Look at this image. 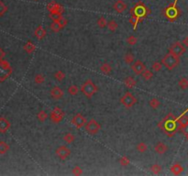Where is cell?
Listing matches in <instances>:
<instances>
[{"instance_id":"6da1fadb","label":"cell","mask_w":188,"mask_h":176,"mask_svg":"<svg viewBox=\"0 0 188 176\" xmlns=\"http://www.w3.org/2000/svg\"><path fill=\"white\" fill-rule=\"evenodd\" d=\"M162 62H163V65L169 71H172L174 70V68H176L178 66V64L180 63V57L174 54V53H168L163 58L162 60Z\"/></svg>"},{"instance_id":"7a4b0ae2","label":"cell","mask_w":188,"mask_h":176,"mask_svg":"<svg viewBox=\"0 0 188 176\" xmlns=\"http://www.w3.org/2000/svg\"><path fill=\"white\" fill-rule=\"evenodd\" d=\"M130 14L132 16H135V17H138L139 18H145L148 16V14H150V10L149 8L142 3V2H138L135 6L133 8H131L129 10Z\"/></svg>"},{"instance_id":"3957f363","label":"cell","mask_w":188,"mask_h":176,"mask_svg":"<svg viewBox=\"0 0 188 176\" xmlns=\"http://www.w3.org/2000/svg\"><path fill=\"white\" fill-rule=\"evenodd\" d=\"M97 91L98 87L90 79L86 80L81 86V92L88 98H91Z\"/></svg>"},{"instance_id":"277c9868","label":"cell","mask_w":188,"mask_h":176,"mask_svg":"<svg viewBox=\"0 0 188 176\" xmlns=\"http://www.w3.org/2000/svg\"><path fill=\"white\" fill-rule=\"evenodd\" d=\"M176 3L177 0H175L173 4H171L168 7H166L165 11H164V15L165 17L171 20V21H174L180 15V10L178 9V7L176 6Z\"/></svg>"},{"instance_id":"5b68a950","label":"cell","mask_w":188,"mask_h":176,"mask_svg":"<svg viewBox=\"0 0 188 176\" xmlns=\"http://www.w3.org/2000/svg\"><path fill=\"white\" fill-rule=\"evenodd\" d=\"M120 103L126 108H131L137 103V99L130 92H126L120 98Z\"/></svg>"},{"instance_id":"8992f818","label":"cell","mask_w":188,"mask_h":176,"mask_svg":"<svg viewBox=\"0 0 188 176\" xmlns=\"http://www.w3.org/2000/svg\"><path fill=\"white\" fill-rule=\"evenodd\" d=\"M85 131L90 135H96L99 132L101 126L96 119H90L84 126Z\"/></svg>"},{"instance_id":"52a82bcc","label":"cell","mask_w":188,"mask_h":176,"mask_svg":"<svg viewBox=\"0 0 188 176\" xmlns=\"http://www.w3.org/2000/svg\"><path fill=\"white\" fill-rule=\"evenodd\" d=\"M186 48L183 45L182 42H179V41L174 43L169 49V53H174V54H175V55H177L179 57L181 55H183L186 53Z\"/></svg>"},{"instance_id":"ba28073f","label":"cell","mask_w":188,"mask_h":176,"mask_svg":"<svg viewBox=\"0 0 188 176\" xmlns=\"http://www.w3.org/2000/svg\"><path fill=\"white\" fill-rule=\"evenodd\" d=\"M64 117V112L62 108H55L50 114V119L53 123H60Z\"/></svg>"},{"instance_id":"9c48e42d","label":"cell","mask_w":188,"mask_h":176,"mask_svg":"<svg viewBox=\"0 0 188 176\" xmlns=\"http://www.w3.org/2000/svg\"><path fill=\"white\" fill-rule=\"evenodd\" d=\"M56 155L60 158V160L62 161H65L70 155H71V150L65 146H60L59 148H57V150L55 151Z\"/></svg>"},{"instance_id":"30bf717a","label":"cell","mask_w":188,"mask_h":176,"mask_svg":"<svg viewBox=\"0 0 188 176\" xmlns=\"http://www.w3.org/2000/svg\"><path fill=\"white\" fill-rule=\"evenodd\" d=\"M71 122H72V124H73L77 128H81V127H83L85 126V124H86V119H85V117H84L82 114L78 113V114H76L74 117H72V119Z\"/></svg>"},{"instance_id":"8fae6325","label":"cell","mask_w":188,"mask_h":176,"mask_svg":"<svg viewBox=\"0 0 188 176\" xmlns=\"http://www.w3.org/2000/svg\"><path fill=\"white\" fill-rule=\"evenodd\" d=\"M47 9L50 12V14L52 13H58V14H63V7L58 3L52 1L47 5Z\"/></svg>"},{"instance_id":"7c38bea8","label":"cell","mask_w":188,"mask_h":176,"mask_svg":"<svg viewBox=\"0 0 188 176\" xmlns=\"http://www.w3.org/2000/svg\"><path fill=\"white\" fill-rule=\"evenodd\" d=\"M131 68H132L133 72H134L136 74H141V73L146 70L145 64H144L141 61H139V60L135 61L133 62Z\"/></svg>"},{"instance_id":"4fadbf2b","label":"cell","mask_w":188,"mask_h":176,"mask_svg":"<svg viewBox=\"0 0 188 176\" xmlns=\"http://www.w3.org/2000/svg\"><path fill=\"white\" fill-rule=\"evenodd\" d=\"M113 8L115 11H117L118 13H123L126 9L127 8V6L124 1L122 0H117L113 6Z\"/></svg>"},{"instance_id":"5bb4252c","label":"cell","mask_w":188,"mask_h":176,"mask_svg":"<svg viewBox=\"0 0 188 176\" xmlns=\"http://www.w3.org/2000/svg\"><path fill=\"white\" fill-rule=\"evenodd\" d=\"M51 96L55 99V100H59L62 99L63 96V91L58 86H54L52 90H51Z\"/></svg>"},{"instance_id":"9a60e30c","label":"cell","mask_w":188,"mask_h":176,"mask_svg":"<svg viewBox=\"0 0 188 176\" xmlns=\"http://www.w3.org/2000/svg\"><path fill=\"white\" fill-rule=\"evenodd\" d=\"M154 150H155V151H156L158 154L163 155V154H164V153L167 152V151H168V147H167V145L164 144L163 142L159 141V142H157V143L155 144V146H154Z\"/></svg>"},{"instance_id":"2e32d148","label":"cell","mask_w":188,"mask_h":176,"mask_svg":"<svg viewBox=\"0 0 188 176\" xmlns=\"http://www.w3.org/2000/svg\"><path fill=\"white\" fill-rule=\"evenodd\" d=\"M34 34H35V36L38 38V40H42V39L45 38L47 32H46L45 29H44L41 25H40V26L35 29V33H34Z\"/></svg>"},{"instance_id":"e0dca14e","label":"cell","mask_w":188,"mask_h":176,"mask_svg":"<svg viewBox=\"0 0 188 176\" xmlns=\"http://www.w3.org/2000/svg\"><path fill=\"white\" fill-rule=\"evenodd\" d=\"M170 171L174 175H179L184 172V167L179 164V163H174V165H172V167L170 168Z\"/></svg>"},{"instance_id":"ac0fdd59","label":"cell","mask_w":188,"mask_h":176,"mask_svg":"<svg viewBox=\"0 0 188 176\" xmlns=\"http://www.w3.org/2000/svg\"><path fill=\"white\" fill-rule=\"evenodd\" d=\"M124 84H125V85L127 88H133V87L136 86L137 82H136V80L133 77L127 76V77H126L125 80H124Z\"/></svg>"},{"instance_id":"d6986e66","label":"cell","mask_w":188,"mask_h":176,"mask_svg":"<svg viewBox=\"0 0 188 176\" xmlns=\"http://www.w3.org/2000/svg\"><path fill=\"white\" fill-rule=\"evenodd\" d=\"M100 71H101L103 73H105V74H109V73L112 72V67H111V65H110L109 63L105 62V63H103V64L101 65Z\"/></svg>"},{"instance_id":"ffe728a7","label":"cell","mask_w":188,"mask_h":176,"mask_svg":"<svg viewBox=\"0 0 188 176\" xmlns=\"http://www.w3.org/2000/svg\"><path fill=\"white\" fill-rule=\"evenodd\" d=\"M177 122H178L180 127L182 128L183 127H185V126L188 125V117L186 115H182L181 117L177 119Z\"/></svg>"},{"instance_id":"44dd1931","label":"cell","mask_w":188,"mask_h":176,"mask_svg":"<svg viewBox=\"0 0 188 176\" xmlns=\"http://www.w3.org/2000/svg\"><path fill=\"white\" fill-rule=\"evenodd\" d=\"M96 23H97V25H98L99 28L104 29V28L108 27V21L107 20V18H106L105 17H100V18L97 19Z\"/></svg>"},{"instance_id":"7402d4cb","label":"cell","mask_w":188,"mask_h":176,"mask_svg":"<svg viewBox=\"0 0 188 176\" xmlns=\"http://www.w3.org/2000/svg\"><path fill=\"white\" fill-rule=\"evenodd\" d=\"M118 27H119V25H118L117 21L114 20V19L109 20L108 23V29H109L110 31H112V32L116 31L117 29H118Z\"/></svg>"},{"instance_id":"603a6c76","label":"cell","mask_w":188,"mask_h":176,"mask_svg":"<svg viewBox=\"0 0 188 176\" xmlns=\"http://www.w3.org/2000/svg\"><path fill=\"white\" fill-rule=\"evenodd\" d=\"M24 49H25V51H26L28 53H32L36 50V47H35V45H34L31 41H29V42H27V43L25 44Z\"/></svg>"},{"instance_id":"cb8c5ba5","label":"cell","mask_w":188,"mask_h":176,"mask_svg":"<svg viewBox=\"0 0 188 176\" xmlns=\"http://www.w3.org/2000/svg\"><path fill=\"white\" fill-rule=\"evenodd\" d=\"M63 139H64V141H65L66 143L71 144V143H72V142L74 141L75 137H74V135H73V134H72V133L68 132V133H66V134L63 136Z\"/></svg>"},{"instance_id":"d4e9b609","label":"cell","mask_w":188,"mask_h":176,"mask_svg":"<svg viewBox=\"0 0 188 176\" xmlns=\"http://www.w3.org/2000/svg\"><path fill=\"white\" fill-rule=\"evenodd\" d=\"M142 77H143V79L144 80H146V81H150V80H151L152 79V77H153V73H152V72L151 71H150V70H145L141 74H140Z\"/></svg>"},{"instance_id":"484cf974","label":"cell","mask_w":188,"mask_h":176,"mask_svg":"<svg viewBox=\"0 0 188 176\" xmlns=\"http://www.w3.org/2000/svg\"><path fill=\"white\" fill-rule=\"evenodd\" d=\"M178 85H179V87H180L181 89H183V90L187 89L188 88V79L187 78H186V77L181 78V79L179 80V82H178Z\"/></svg>"},{"instance_id":"4316f807","label":"cell","mask_w":188,"mask_h":176,"mask_svg":"<svg viewBox=\"0 0 188 176\" xmlns=\"http://www.w3.org/2000/svg\"><path fill=\"white\" fill-rule=\"evenodd\" d=\"M50 28H51V29H52L53 31H54V32H58V31H60V30L63 29V27L60 25V23H59L58 21H53V22L50 25Z\"/></svg>"},{"instance_id":"83f0119b","label":"cell","mask_w":188,"mask_h":176,"mask_svg":"<svg viewBox=\"0 0 188 176\" xmlns=\"http://www.w3.org/2000/svg\"><path fill=\"white\" fill-rule=\"evenodd\" d=\"M124 61L127 64H131L134 62L135 59H134V55L131 53H127L124 56Z\"/></svg>"},{"instance_id":"f1b7e54d","label":"cell","mask_w":188,"mask_h":176,"mask_svg":"<svg viewBox=\"0 0 188 176\" xmlns=\"http://www.w3.org/2000/svg\"><path fill=\"white\" fill-rule=\"evenodd\" d=\"M37 117H38L39 121H41V122H44V121L48 118V113H47L46 111H44V110H41V111L38 113Z\"/></svg>"},{"instance_id":"f546056e","label":"cell","mask_w":188,"mask_h":176,"mask_svg":"<svg viewBox=\"0 0 188 176\" xmlns=\"http://www.w3.org/2000/svg\"><path fill=\"white\" fill-rule=\"evenodd\" d=\"M136 149H137V151H138L139 152L144 153V152L147 151L148 147H147V144H146V143H144V142H139V143L137 145Z\"/></svg>"},{"instance_id":"4dcf8cb0","label":"cell","mask_w":188,"mask_h":176,"mask_svg":"<svg viewBox=\"0 0 188 176\" xmlns=\"http://www.w3.org/2000/svg\"><path fill=\"white\" fill-rule=\"evenodd\" d=\"M79 92V87L77 85H71L68 88V93L71 96H76Z\"/></svg>"},{"instance_id":"1f68e13d","label":"cell","mask_w":188,"mask_h":176,"mask_svg":"<svg viewBox=\"0 0 188 176\" xmlns=\"http://www.w3.org/2000/svg\"><path fill=\"white\" fill-rule=\"evenodd\" d=\"M150 106L151 108L153 109H157L160 106H161V102L157 99V98H152L150 101Z\"/></svg>"},{"instance_id":"d6a6232c","label":"cell","mask_w":188,"mask_h":176,"mask_svg":"<svg viewBox=\"0 0 188 176\" xmlns=\"http://www.w3.org/2000/svg\"><path fill=\"white\" fill-rule=\"evenodd\" d=\"M54 78H55V80H57L59 82H62L65 78V73L63 72V71H57L54 73Z\"/></svg>"},{"instance_id":"836d02e7","label":"cell","mask_w":188,"mask_h":176,"mask_svg":"<svg viewBox=\"0 0 188 176\" xmlns=\"http://www.w3.org/2000/svg\"><path fill=\"white\" fill-rule=\"evenodd\" d=\"M162 170H163V168H162V166L159 165V164H153V165L151 167V173L154 174H159L162 172Z\"/></svg>"},{"instance_id":"e575fe53","label":"cell","mask_w":188,"mask_h":176,"mask_svg":"<svg viewBox=\"0 0 188 176\" xmlns=\"http://www.w3.org/2000/svg\"><path fill=\"white\" fill-rule=\"evenodd\" d=\"M34 81H35L36 84H43V83H44L45 77H44V75H42L41 73H38V74H36V76L34 77Z\"/></svg>"},{"instance_id":"d590c367","label":"cell","mask_w":188,"mask_h":176,"mask_svg":"<svg viewBox=\"0 0 188 176\" xmlns=\"http://www.w3.org/2000/svg\"><path fill=\"white\" fill-rule=\"evenodd\" d=\"M140 20H141V18H138V17H135V16H131V18H130V19H129V22H130V24L133 26V28L136 29L138 23H139Z\"/></svg>"},{"instance_id":"8d00e7d4","label":"cell","mask_w":188,"mask_h":176,"mask_svg":"<svg viewBox=\"0 0 188 176\" xmlns=\"http://www.w3.org/2000/svg\"><path fill=\"white\" fill-rule=\"evenodd\" d=\"M162 67H163V62H160V61H155V62H153V64H152V66H151L152 70L155 71V72H160V71L162 70Z\"/></svg>"},{"instance_id":"74e56055","label":"cell","mask_w":188,"mask_h":176,"mask_svg":"<svg viewBox=\"0 0 188 176\" xmlns=\"http://www.w3.org/2000/svg\"><path fill=\"white\" fill-rule=\"evenodd\" d=\"M119 162H120V164H121L122 166H127V165L130 163V160H129V158L127 157V156H122V157L120 158V160H119Z\"/></svg>"},{"instance_id":"f35d334b","label":"cell","mask_w":188,"mask_h":176,"mask_svg":"<svg viewBox=\"0 0 188 176\" xmlns=\"http://www.w3.org/2000/svg\"><path fill=\"white\" fill-rule=\"evenodd\" d=\"M137 38L135 37V36H133V35H131V36H129L127 39V44L128 45H131V46H133V45H135L136 43H137Z\"/></svg>"},{"instance_id":"ab89813d","label":"cell","mask_w":188,"mask_h":176,"mask_svg":"<svg viewBox=\"0 0 188 176\" xmlns=\"http://www.w3.org/2000/svg\"><path fill=\"white\" fill-rule=\"evenodd\" d=\"M72 174L76 176L82 175L83 174V170H82V168L80 166H74L72 168Z\"/></svg>"},{"instance_id":"60d3db41","label":"cell","mask_w":188,"mask_h":176,"mask_svg":"<svg viewBox=\"0 0 188 176\" xmlns=\"http://www.w3.org/2000/svg\"><path fill=\"white\" fill-rule=\"evenodd\" d=\"M58 22L60 23V25L63 27V28H64V27L67 25V22H68V21H67V19H66V18H64L63 17H62V18H61L58 20Z\"/></svg>"},{"instance_id":"b9f144b4","label":"cell","mask_w":188,"mask_h":176,"mask_svg":"<svg viewBox=\"0 0 188 176\" xmlns=\"http://www.w3.org/2000/svg\"><path fill=\"white\" fill-rule=\"evenodd\" d=\"M181 129H182V132H183V134H184L185 136L188 137V125L185 126V127H182Z\"/></svg>"},{"instance_id":"7bdbcfd3","label":"cell","mask_w":188,"mask_h":176,"mask_svg":"<svg viewBox=\"0 0 188 176\" xmlns=\"http://www.w3.org/2000/svg\"><path fill=\"white\" fill-rule=\"evenodd\" d=\"M6 7L5 6V5L2 2H0V15L3 14L4 12H6Z\"/></svg>"},{"instance_id":"ee69618b","label":"cell","mask_w":188,"mask_h":176,"mask_svg":"<svg viewBox=\"0 0 188 176\" xmlns=\"http://www.w3.org/2000/svg\"><path fill=\"white\" fill-rule=\"evenodd\" d=\"M183 45L186 47V48H188V37H186L184 40H183Z\"/></svg>"},{"instance_id":"f6af8a7d","label":"cell","mask_w":188,"mask_h":176,"mask_svg":"<svg viewBox=\"0 0 188 176\" xmlns=\"http://www.w3.org/2000/svg\"><path fill=\"white\" fill-rule=\"evenodd\" d=\"M35 1H38V0H35Z\"/></svg>"},{"instance_id":"bcb514c9","label":"cell","mask_w":188,"mask_h":176,"mask_svg":"<svg viewBox=\"0 0 188 176\" xmlns=\"http://www.w3.org/2000/svg\"><path fill=\"white\" fill-rule=\"evenodd\" d=\"M186 138H187V139H188V137H186Z\"/></svg>"}]
</instances>
